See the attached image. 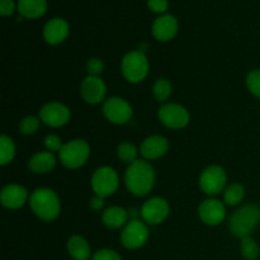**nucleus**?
<instances>
[{
  "mask_svg": "<svg viewBox=\"0 0 260 260\" xmlns=\"http://www.w3.org/2000/svg\"><path fill=\"white\" fill-rule=\"evenodd\" d=\"M90 155V146L84 140H73L62 146L60 160L66 168L76 169L84 165Z\"/></svg>",
  "mask_w": 260,
  "mask_h": 260,
  "instance_id": "39448f33",
  "label": "nucleus"
},
{
  "mask_svg": "<svg viewBox=\"0 0 260 260\" xmlns=\"http://www.w3.org/2000/svg\"><path fill=\"white\" fill-rule=\"evenodd\" d=\"M106 84L98 76L89 75L81 83L80 93L84 101L89 104H98L106 96Z\"/></svg>",
  "mask_w": 260,
  "mask_h": 260,
  "instance_id": "4468645a",
  "label": "nucleus"
},
{
  "mask_svg": "<svg viewBox=\"0 0 260 260\" xmlns=\"http://www.w3.org/2000/svg\"><path fill=\"white\" fill-rule=\"evenodd\" d=\"M118 157L124 162H128V164H132V162L136 161V157H137V150L136 147L134 146L132 144L129 142H123L118 146Z\"/></svg>",
  "mask_w": 260,
  "mask_h": 260,
  "instance_id": "bb28decb",
  "label": "nucleus"
},
{
  "mask_svg": "<svg viewBox=\"0 0 260 260\" xmlns=\"http://www.w3.org/2000/svg\"><path fill=\"white\" fill-rule=\"evenodd\" d=\"M104 117L114 124H124L131 119L132 108L128 102L122 98H109L103 106Z\"/></svg>",
  "mask_w": 260,
  "mask_h": 260,
  "instance_id": "9d476101",
  "label": "nucleus"
},
{
  "mask_svg": "<svg viewBox=\"0 0 260 260\" xmlns=\"http://www.w3.org/2000/svg\"><path fill=\"white\" fill-rule=\"evenodd\" d=\"M152 93L154 96L156 98V101L164 102L172 94V84L167 79H159L156 80V83L154 84V88H152Z\"/></svg>",
  "mask_w": 260,
  "mask_h": 260,
  "instance_id": "a878e982",
  "label": "nucleus"
},
{
  "mask_svg": "<svg viewBox=\"0 0 260 260\" xmlns=\"http://www.w3.org/2000/svg\"><path fill=\"white\" fill-rule=\"evenodd\" d=\"M168 141L162 136H151L147 137L140 147L142 157L146 160H155L161 157L168 151Z\"/></svg>",
  "mask_w": 260,
  "mask_h": 260,
  "instance_id": "a211bd4d",
  "label": "nucleus"
},
{
  "mask_svg": "<svg viewBox=\"0 0 260 260\" xmlns=\"http://www.w3.org/2000/svg\"><path fill=\"white\" fill-rule=\"evenodd\" d=\"M28 200V192L25 188L18 184H9L3 188L0 201L5 208L9 210H17L20 208Z\"/></svg>",
  "mask_w": 260,
  "mask_h": 260,
  "instance_id": "2eb2a0df",
  "label": "nucleus"
},
{
  "mask_svg": "<svg viewBox=\"0 0 260 260\" xmlns=\"http://www.w3.org/2000/svg\"><path fill=\"white\" fill-rule=\"evenodd\" d=\"M128 220V213L122 207H109L102 215V221L109 229H119Z\"/></svg>",
  "mask_w": 260,
  "mask_h": 260,
  "instance_id": "4be33fe9",
  "label": "nucleus"
},
{
  "mask_svg": "<svg viewBox=\"0 0 260 260\" xmlns=\"http://www.w3.org/2000/svg\"><path fill=\"white\" fill-rule=\"evenodd\" d=\"M147 239H149V229L139 220L129 221L121 235V241L124 248L132 249V250L144 246Z\"/></svg>",
  "mask_w": 260,
  "mask_h": 260,
  "instance_id": "6e6552de",
  "label": "nucleus"
},
{
  "mask_svg": "<svg viewBox=\"0 0 260 260\" xmlns=\"http://www.w3.org/2000/svg\"><path fill=\"white\" fill-rule=\"evenodd\" d=\"M55 165L56 157L50 151L38 152L29 160V169L33 173H37V174L51 172L55 168Z\"/></svg>",
  "mask_w": 260,
  "mask_h": 260,
  "instance_id": "412c9836",
  "label": "nucleus"
},
{
  "mask_svg": "<svg viewBox=\"0 0 260 260\" xmlns=\"http://www.w3.org/2000/svg\"><path fill=\"white\" fill-rule=\"evenodd\" d=\"M103 205H104L103 198L99 197V196H95L94 198H91L90 206H91V208H94V210H96V211L101 210V208L103 207Z\"/></svg>",
  "mask_w": 260,
  "mask_h": 260,
  "instance_id": "f704fd0d",
  "label": "nucleus"
},
{
  "mask_svg": "<svg viewBox=\"0 0 260 260\" xmlns=\"http://www.w3.org/2000/svg\"><path fill=\"white\" fill-rule=\"evenodd\" d=\"M122 73L129 83H140L149 73V61L142 51L128 52L122 60Z\"/></svg>",
  "mask_w": 260,
  "mask_h": 260,
  "instance_id": "20e7f679",
  "label": "nucleus"
},
{
  "mask_svg": "<svg viewBox=\"0 0 260 260\" xmlns=\"http://www.w3.org/2000/svg\"><path fill=\"white\" fill-rule=\"evenodd\" d=\"M0 164L7 165L13 160L15 154V146L10 137L3 135L0 137Z\"/></svg>",
  "mask_w": 260,
  "mask_h": 260,
  "instance_id": "b1692460",
  "label": "nucleus"
},
{
  "mask_svg": "<svg viewBox=\"0 0 260 260\" xmlns=\"http://www.w3.org/2000/svg\"><path fill=\"white\" fill-rule=\"evenodd\" d=\"M15 9V4L13 0H0V13L3 17L12 15Z\"/></svg>",
  "mask_w": 260,
  "mask_h": 260,
  "instance_id": "72a5a7b5",
  "label": "nucleus"
},
{
  "mask_svg": "<svg viewBox=\"0 0 260 260\" xmlns=\"http://www.w3.org/2000/svg\"><path fill=\"white\" fill-rule=\"evenodd\" d=\"M18 12L22 17L28 19H36L42 17L47 10L46 0H18Z\"/></svg>",
  "mask_w": 260,
  "mask_h": 260,
  "instance_id": "6ab92c4d",
  "label": "nucleus"
},
{
  "mask_svg": "<svg viewBox=\"0 0 260 260\" xmlns=\"http://www.w3.org/2000/svg\"><path fill=\"white\" fill-rule=\"evenodd\" d=\"M241 254L246 260H255L258 259L260 254L259 245L256 244V241L254 240L250 236H245V238L241 239Z\"/></svg>",
  "mask_w": 260,
  "mask_h": 260,
  "instance_id": "393cba45",
  "label": "nucleus"
},
{
  "mask_svg": "<svg viewBox=\"0 0 260 260\" xmlns=\"http://www.w3.org/2000/svg\"><path fill=\"white\" fill-rule=\"evenodd\" d=\"M103 71V62L99 58H91L88 62V73L91 76H98Z\"/></svg>",
  "mask_w": 260,
  "mask_h": 260,
  "instance_id": "473e14b6",
  "label": "nucleus"
},
{
  "mask_svg": "<svg viewBox=\"0 0 260 260\" xmlns=\"http://www.w3.org/2000/svg\"><path fill=\"white\" fill-rule=\"evenodd\" d=\"M126 187L132 194L145 197L152 190L155 184V170L147 161L136 160L129 164L124 175Z\"/></svg>",
  "mask_w": 260,
  "mask_h": 260,
  "instance_id": "f257e3e1",
  "label": "nucleus"
},
{
  "mask_svg": "<svg viewBox=\"0 0 260 260\" xmlns=\"http://www.w3.org/2000/svg\"><path fill=\"white\" fill-rule=\"evenodd\" d=\"M244 196H245V189L239 183H233L229 185L223 194V200H225L226 205L229 206H236L243 201Z\"/></svg>",
  "mask_w": 260,
  "mask_h": 260,
  "instance_id": "5701e85b",
  "label": "nucleus"
},
{
  "mask_svg": "<svg viewBox=\"0 0 260 260\" xmlns=\"http://www.w3.org/2000/svg\"><path fill=\"white\" fill-rule=\"evenodd\" d=\"M30 208L43 221H52L60 213V200L53 190L47 188L36 189L29 198Z\"/></svg>",
  "mask_w": 260,
  "mask_h": 260,
  "instance_id": "7ed1b4c3",
  "label": "nucleus"
},
{
  "mask_svg": "<svg viewBox=\"0 0 260 260\" xmlns=\"http://www.w3.org/2000/svg\"><path fill=\"white\" fill-rule=\"evenodd\" d=\"M260 222V207L256 205H245L231 215L229 228L236 238L249 236Z\"/></svg>",
  "mask_w": 260,
  "mask_h": 260,
  "instance_id": "f03ea898",
  "label": "nucleus"
},
{
  "mask_svg": "<svg viewBox=\"0 0 260 260\" xmlns=\"http://www.w3.org/2000/svg\"><path fill=\"white\" fill-rule=\"evenodd\" d=\"M246 85L251 94L260 98V70H253L246 78Z\"/></svg>",
  "mask_w": 260,
  "mask_h": 260,
  "instance_id": "cd10ccee",
  "label": "nucleus"
},
{
  "mask_svg": "<svg viewBox=\"0 0 260 260\" xmlns=\"http://www.w3.org/2000/svg\"><path fill=\"white\" fill-rule=\"evenodd\" d=\"M178 20L170 14H164L155 19L152 24V35L159 41H169L177 35Z\"/></svg>",
  "mask_w": 260,
  "mask_h": 260,
  "instance_id": "f3484780",
  "label": "nucleus"
},
{
  "mask_svg": "<svg viewBox=\"0 0 260 260\" xmlns=\"http://www.w3.org/2000/svg\"><path fill=\"white\" fill-rule=\"evenodd\" d=\"M198 215L206 225L217 226L225 220L226 208L221 201L210 198L201 203L200 208H198Z\"/></svg>",
  "mask_w": 260,
  "mask_h": 260,
  "instance_id": "ddd939ff",
  "label": "nucleus"
},
{
  "mask_svg": "<svg viewBox=\"0 0 260 260\" xmlns=\"http://www.w3.org/2000/svg\"><path fill=\"white\" fill-rule=\"evenodd\" d=\"M159 118L164 126L169 128L179 129L189 123V113L184 107L179 104H164L159 109Z\"/></svg>",
  "mask_w": 260,
  "mask_h": 260,
  "instance_id": "1a4fd4ad",
  "label": "nucleus"
},
{
  "mask_svg": "<svg viewBox=\"0 0 260 260\" xmlns=\"http://www.w3.org/2000/svg\"><path fill=\"white\" fill-rule=\"evenodd\" d=\"M40 117L43 123L50 127H61L70 119V111L66 106L58 102L45 104L40 111Z\"/></svg>",
  "mask_w": 260,
  "mask_h": 260,
  "instance_id": "f8f14e48",
  "label": "nucleus"
},
{
  "mask_svg": "<svg viewBox=\"0 0 260 260\" xmlns=\"http://www.w3.org/2000/svg\"><path fill=\"white\" fill-rule=\"evenodd\" d=\"M45 146L46 149L50 152L52 151H61L62 149V142H61V139L56 135H48L45 139Z\"/></svg>",
  "mask_w": 260,
  "mask_h": 260,
  "instance_id": "c756f323",
  "label": "nucleus"
},
{
  "mask_svg": "<svg viewBox=\"0 0 260 260\" xmlns=\"http://www.w3.org/2000/svg\"><path fill=\"white\" fill-rule=\"evenodd\" d=\"M119 184L118 174L109 167H102L96 169L91 178V187L96 196L104 198L112 196L117 190Z\"/></svg>",
  "mask_w": 260,
  "mask_h": 260,
  "instance_id": "423d86ee",
  "label": "nucleus"
},
{
  "mask_svg": "<svg viewBox=\"0 0 260 260\" xmlns=\"http://www.w3.org/2000/svg\"><path fill=\"white\" fill-rule=\"evenodd\" d=\"M168 5V0H147V7L154 13L167 12Z\"/></svg>",
  "mask_w": 260,
  "mask_h": 260,
  "instance_id": "2f4dec72",
  "label": "nucleus"
},
{
  "mask_svg": "<svg viewBox=\"0 0 260 260\" xmlns=\"http://www.w3.org/2000/svg\"><path fill=\"white\" fill-rule=\"evenodd\" d=\"M38 127H40V121L33 116L25 117L19 124L20 132L24 135H33L36 131H37Z\"/></svg>",
  "mask_w": 260,
  "mask_h": 260,
  "instance_id": "c85d7f7f",
  "label": "nucleus"
},
{
  "mask_svg": "<svg viewBox=\"0 0 260 260\" xmlns=\"http://www.w3.org/2000/svg\"><path fill=\"white\" fill-rule=\"evenodd\" d=\"M93 260H122V258L116 251L109 250V249H102L94 254Z\"/></svg>",
  "mask_w": 260,
  "mask_h": 260,
  "instance_id": "7c9ffc66",
  "label": "nucleus"
},
{
  "mask_svg": "<svg viewBox=\"0 0 260 260\" xmlns=\"http://www.w3.org/2000/svg\"><path fill=\"white\" fill-rule=\"evenodd\" d=\"M69 35V24L62 18H53L46 23L43 28V37L50 45H58Z\"/></svg>",
  "mask_w": 260,
  "mask_h": 260,
  "instance_id": "dca6fc26",
  "label": "nucleus"
},
{
  "mask_svg": "<svg viewBox=\"0 0 260 260\" xmlns=\"http://www.w3.org/2000/svg\"><path fill=\"white\" fill-rule=\"evenodd\" d=\"M228 180V175L223 168L218 165H211L206 168L200 178V187L202 192L208 196H217L223 190Z\"/></svg>",
  "mask_w": 260,
  "mask_h": 260,
  "instance_id": "0eeeda50",
  "label": "nucleus"
},
{
  "mask_svg": "<svg viewBox=\"0 0 260 260\" xmlns=\"http://www.w3.org/2000/svg\"><path fill=\"white\" fill-rule=\"evenodd\" d=\"M68 251L74 260H88L91 255L88 241L79 235H74L69 239Z\"/></svg>",
  "mask_w": 260,
  "mask_h": 260,
  "instance_id": "aec40b11",
  "label": "nucleus"
},
{
  "mask_svg": "<svg viewBox=\"0 0 260 260\" xmlns=\"http://www.w3.org/2000/svg\"><path fill=\"white\" fill-rule=\"evenodd\" d=\"M169 215V205L164 198L154 197L144 203L141 216L145 222L150 225H160Z\"/></svg>",
  "mask_w": 260,
  "mask_h": 260,
  "instance_id": "9b49d317",
  "label": "nucleus"
}]
</instances>
